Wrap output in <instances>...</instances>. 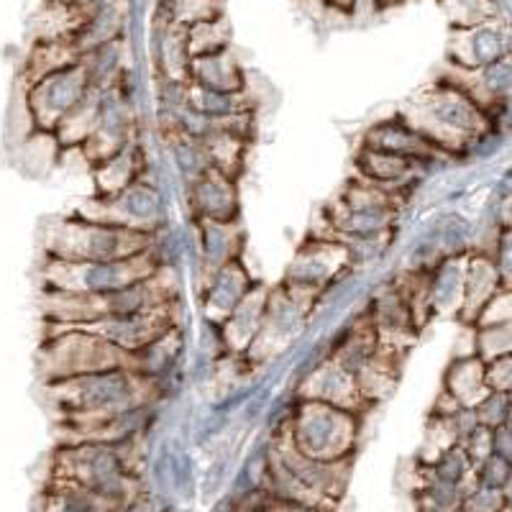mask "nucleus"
I'll use <instances>...</instances> for the list:
<instances>
[{
    "label": "nucleus",
    "mask_w": 512,
    "mask_h": 512,
    "mask_svg": "<svg viewBox=\"0 0 512 512\" xmlns=\"http://www.w3.org/2000/svg\"><path fill=\"white\" fill-rule=\"evenodd\" d=\"M405 203L408 198L354 177L320 210V228L310 233L344 244L359 269L392 251Z\"/></svg>",
    "instance_id": "obj_1"
},
{
    "label": "nucleus",
    "mask_w": 512,
    "mask_h": 512,
    "mask_svg": "<svg viewBox=\"0 0 512 512\" xmlns=\"http://www.w3.org/2000/svg\"><path fill=\"white\" fill-rule=\"evenodd\" d=\"M44 392L57 410L59 423L88 425L136 408V405L157 402L162 387L139 377L134 369L123 367L44 382Z\"/></svg>",
    "instance_id": "obj_2"
},
{
    "label": "nucleus",
    "mask_w": 512,
    "mask_h": 512,
    "mask_svg": "<svg viewBox=\"0 0 512 512\" xmlns=\"http://www.w3.org/2000/svg\"><path fill=\"white\" fill-rule=\"evenodd\" d=\"M397 116L454 162L469 157L472 146L492 128L487 113L477 103L443 80L420 90Z\"/></svg>",
    "instance_id": "obj_3"
},
{
    "label": "nucleus",
    "mask_w": 512,
    "mask_h": 512,
    "mask_svg": "<svg viewBox=\"0 0 512 512\" xmlns=\"http://www.w3.org/2000/svg\"><path fill=\"white\" fill-rule=\"evenodd\" d=\"M144 436L126 443H62L54 451L52 482L88 489L123 510L134 500V451Z\"/></svg>",
    "instance_id": "obj_4"
},
{
    "label": "nucleus",
    "mask_w": 512,
    "mask_h": 512,
    "mask_svg": "<svg viewBox=\"0 0 512 512\" xmlns=\"http://www.w3.org/2000/svg\"><path fill=\"white\" fill-rule=\"evenodd\" d=\"M180 274L175 267H159L149 280H141L111 295H59L41 292V318L44 326H85L111 315L139 313L154 305L180 300Z\"/></svg>",
    "instance_id": "obj_5"
},
{
    "label": "nucleus",
    "mask_w": 512,
    "mask_h": 512,
    "mask_svg": "<svg viewBox=\"0 0 512 512\" xmlns=\"http://www.w3.org/2000/svg\"><path fill=\"white\" fill-rule=\"evenodd\" d=\"M152 244L154 236L123 231L80 216L54 218L41 236L44 259H59V262H113V259L144 254L152 249Z\"/></svg>",
    "instance_id": "obj_6"
},
{
    "label": "nucleus",
    "mask_w": 512,
    "mask_h": 512,
    "mask_svg": "<svg viewBox=\"0 0 512 512\" xmlns=\"http://www.w3.org/2000/svg\"><path fill=\"white\" fill-rule=\"evenodd\" d=\"M159 264L157 251L113 259V262H59L44 259L41 264V292H59V295H111L126 290L141 280H149Z\"/></svg>",
    "instance_id": "obj_7"
},
{
    "label": "nucleus",
    "mask_w": 512,
    "mask_h": 512,
    "mask_svg": "<svg viewBox=\"0 0 512 512\" xmlns=\"http://www.w3.org/2000/svg\"><path fill=\"white\" fill-rule=\"evenodd\" d=\"M364 415L333 408L326 402L295 400L285 423L287 438L303 456L315 461H344L354 456Z\"/></svg>",
    "instance_id": "obj_8"
},
{
    "label": "nucleus",
    "mask_w": 512,
    "mask_h": 512,
    "mask_svg": "<svg viewBox=\"0 0 512 512\" xmlns=\"http://www.w3.org/2000/svg\"><path fill=\"white\" fill-rule=\"evenodd\" d=\"M318 300V292L303 290V287L282 285V282L269 287L262 331L241 359L246 367L254 372L269 361L290 354L300 344V338L308 333Z\"/></svg>",
    "instance_id": "obj_9"
},
{
    "label": "nucleus",
    "mask_w": 512,
    "mask_h": 512,
    "mask_svg": "<svg viewBox=\"0 0 512 512\" xmlns=\"http://www.w3.org/2000/svg\"><path fill=\"white\" fill-rule=\"evenodd\" d=\"M44 382L82 377L105 369H131V354L105 344L103 338L72 326H44V341L36 354Z\"/></svg>",
    "instance_id": "obj_10"
},
{
    "label": "nucleus",
    "mask_w": 512,
    "mask_h": 512,
    "mask_svg": "<svg viewBox=\"0 0 512 512\" xmlns=\"http://www.w3.org/2000/svg\"><path fill=\"white\" fill-rule=\"evenodd\" d=\"M72 216L123 228V231L146 233V236H157L169 223L162 192L149 180L136 182L111 198H95L93 195V198L82 200Z\"/></svg>",
    "instance_id": "obj_11"
},
{
    "label": "nucleus",
    "mask_w": 512,
    "mask_h": 512,
    "mask_svg": "<svg viewBox=\"0 0 512 512\" xmlns=\"http://www.w3.org/2000/svg\"><path fill=\"white\" fill-rule=\"evenodd\" d=\"M90 90H93V82H90L88 67L82 64V59L64 67V70L36 80L26 93V111H29L31 128L36 134L52 136L59 123L88 98Z\"/></svg>",
    "instance_id": "obj_12"
},
{
    "label": "nucleus",
    "mask_w": 512,
    "mask_h": 512,
    "mask_svg": "<svg viewBox=\"0 0 512 512\" xmlns=\"http://www.w3.org/2000/svg\"><path fill=\"white\" fill-rule=\"evenodd\" d=\"M175 326H185L182 297L180 300H172V303L139 310V313L111 315V318H100L93 320V323H85V326L72 328H82V331L103 338L105 344L116 346V349L126 351V354H134V351L144 349L146 344H152L154 338H159Z\"/></svg>",
    "instance_id": "obj_13"
},
{
    "label": "nucleus",
    "mask_w": 512,
    "mask_h": 512,
    "mask_svg": "<svg viewBox=\"0 0 512 512\" xmlns=\"http://www.w3.org/2000/svg\"><path fill=\"white\" fill-rule=\"evenodd\" d=\"M354 269V259L344 244L310 233L308 239L297 246L295 256L287 264L282 285L303 287V290L323 295L328 287L344 280L346 274L354 272Z\"/></svg>",
    "instance_id": "obj_14"
},
{
    "label": "nucleus",
    "mask_w": 512,
    "mask_h": 512,
    "mask_svg": "<svg viewBox=\"0 0 512 512\" xmlns=\"http://www.w3.org/2000/svg\"><path fill=\"white\" fill-rule=\"evenodd\" d=\"M361 313L369 320V326H372L374 336H377L379 349L392 356H400V359L408 356V351L413 349L415 338L420 333L413 326L408 305L400 297L397 287L392 285V280L379 285L369 295L367 308L361 310Z\"/></svg>",
    "instance_id": "obj_15"
},
{
    "label": "nucleus",
    "mask_w": 512,
    "mask_h": 512,
    "mask_svg": "<svg viewBox=\"0 0 512 512\" xmlns=\"http://www.w3.org/2000/svg\"><path fill=\"white\" fill-rule=\"evenodd\" d=\"M292 397L295 400L326 402V405L349 410V413L356 415H367L372 410L367 400L361 397L354 374L341 367L333 356H326L308 374L297 377L295 387H292Z\"/></svg>",
    "instance_id": "obj_16"
},
{
    "label": "nucleus",
    "mask_w": 512,
    "mask_h": 512,
    "mask_svg": "<svg viewBox=\"0 0 512 512\" xmlns=\"http://www.w3.org/2000/svg\"><path fill=\"white\" fill-rule=\"evenodd\" d=\"M364 149H374V152H387L397 154V157L413 159V162L423 164V167H446L454 159L443 154L436 144L425 139L420 131H415L410 123L402 121L400 116H392L387 121L374 123L372 128H367V134L361 139Z\"/></svg>",
    "instance_id": "obj_17"
},
{
    "label": "nucleus",
    "mask_w": 512,
    "mask_h": 512,
    "mask_svg": "<svg viewBox=\"0 0 512 512\" xmlns=\"http://www.w3.org/2000/svg\"><path fill=\"white\" fill-rule=\"evenodd\" d=\"M185 205L190 221H241L239 182L208 169L203 177L185 187Z\"/></svg>",
    "instance_id": "obj_18"
},
{
    "label": "nucleus",
    "mask_w": 512,
    "mask_h": 512,
    "mask_svg": "<svg viewBox=\"0 0 512 512\" xmlns=\"http://www.w3.org/2000/svg\"><path fill=\"white\" fill-rule=\"evenodd\" d=\"M195 231V287L208 280L216 269L241 259L246 249V233L241 221H190Z\"/></svg>",
    "instance_id": "obj_19"
},
{
    "label": "nucleus",
    "mask_w": 512,
    "mask_h": 512,
    "mask_svg": "<svg viewBox=\"0 0 512 512\" xmlns=\"http://www.w3.org/2000/svg\"><path fill=\"white\" fill-rule=\"evenodd\" d=\"M254 277L246 269L244 256L241 259H233L226 267L216 269L210 274L208 280H203L198 285V297H200V313H203V323L210 326H221L223 320L236 310V305L244 300L246 295L254 287Z\"/></svg>",
    "instance_id": "obj_20"
},
{
    "label": "nucleus",
    "mask_w": 512,
    "mask_h": 512,
    "mask_svg": "<svg viewBox=\"0 0 512 512\" xmlns=\"http://www.w3.org/2000/svg\"><path fill=\"white\" fill-rule=\"evenodd\" d=\"M354 164L356 172H359L356 175L359 180L382 187L387 192H395V195H402V198H410V192L431 172V169L413 162V159L387 152H374V149H364V146H359Z\"/></svg>",
    "instance_id": "obj_21"
},
{
    "label": "nucleus",
    "mask_w": 512,
    "mask_h": 512,
    "mask_svg": "<svg viewBox=\"0 0 512 512\" xmlns=\"http://www.w3.org/2000/svg\"><path fill=\"white\" fill-rule=\"evenodd\" d=\"M443 82L459 88L466 98L487 113V118L502 108H510V57L479 67V70L454 67V75L443 77Z\"/></svg>",
    "instance_id": "obj_22"
},
{
    "label": "nucleus",
    "mask_w": 512,
    "mask_h": 512,
    "mask_svg": "<svg viewBox=\"0 0 512 512\" xmlns=\"http://www.w3.org/2000/svg\"><path fill=\"white\" fill-rule=\"evenodd\" d=\"M448 57L459 70H479V67L510 57V36H507V29H500L492 21L469 26V29H456Z\"/></svg>",
    "instance_id": "obj_23"
},
{
    "label": "nucleus",
    "mask_w": 512,
    "mask_h": 512,
    "mask_svg": "<svg viewBox=\"0 0 512 512\" xmlns=\"http://www.w3.org/2000/svg\"><path fill=\"white\" fill-rule=\"evenodd\" d=\"M267 295L269 287L256 282V285L251 287L249 295H246L244 300L236 305V310L218 326V336H221L226 356H231V359H244L246 351L251 349V344H254L259 331H262Z\"/></svg>",
    "instance_id": "obj_24"
},
{
    "label": "nucleus",
    "mask_w": 512,
    "mask_h": 512,
    "mask_svg": "<svg viewBox=\"0 0 512 512\" xmlns=\"http://www.w3.org/2000/svg\"><path fill=\"white\" fill-rule=\"evenodd\" d=\"M146 169H149V157H146L144 144L139 139L131 141V144L123 146L121 152L111 154L108 159L90 167L95 198H111L126 187L146 180Z\"/></svg>",
    "instance_id": "obj_25"
},
{
    "label": "nucleus",
    "mask_w": 512,
    "mask_h": 512,
    "mask_svg": "<svg viewBox=\"0 0 512 512\" xmlns=\"http://www.w3.org/2000/svg\"><path fill=\"white\" fill-rule=\"evenodd\" d=\"M185 349H187L185 326L169 328L167 333L154 338L152 344H146L144 349L131 354V369H134L139 377L159 384V387L164 390V382L175 377L177 369H180Z\"/></svg>",
    "instance_id": "obj_26"
},
{
    "label": "nucleus",
    "mask_w": 512,
    "mask_h": 512,
    "mask_svg": "<svg viewBox=\"0 0 512 512\" xmlns=\"http://www.w3.org/2000/svg\"><path fill=\"white\" fill-rule=\"evenodd\" d=\"M502 287L500 274H497L495 264L489 259L487 251L472 249L466 254V272H464V300H461V310L456 315L461 326H469L477 320L479 310L497 295Z\"/></svg>",
    "instance_id": "obj_27"
},
{
    "label": "nucleus",
    "mask_w": 512,
    "mask_h": 512,
    "mask_svg": "<svg viewBox=\"0 0 512 512\" xmlns=\"http://www.w3.org/2000/svg\"><path fill=\"white\" fill-rule=\"evenodd\" d=\"M487 392L484 361L472 351L454 356L443 374L441 397H446L456 410H474L487 397Z\"/></svg>",
    "instance_id": "obj_28"
},
{
    "label": "nucleus",
    "mask_w": 512,
    "mask_h": 512,
    "mask_svg": "<svg viewBox=\"0 0 512 512\" xmlns=\"http://www.w3.org/2000/svg\"><path fill=\"white\" fill-rule=\"evenodd\" d=\"M466 254L446 256L428 269V303H431L433 318H456L459 315L461 300H464Z\"/></svg>",
    "instance_id": "obj_29"
},
{
    "label": "nucleus",
    "mask_w": 512,
    "mask_h": 512,
    "mask_svg": "<svg viewBox=\"0 0 512 512\" xmlns=\"http://www.w3.org/2000/svg\"><path fill=\"white\" fill-rule=\"evenodd\" d=\"M187 82L200 88L218 90V93H244L246 77L239 62L228 54V49L216 54L192 57L187 64Z\"/></svg>",
    "instance_id": "obj_30"
},
{
    "label": "nucleus",
    "mask_w": 512,
    "mask_h": 512,
    "mask_svg": "<svg viewBox=\"0 0 512 512\" xmlns=\"http://www.w3.org/2000/svg\"><path fill=\"white\" fill-rule=\"evenodd\" d=\"M185 103L187 108L205 118H213V121L254 113V100L249 98L246 90L244 93H218V90L200 88L192 82H185Z\"/></svg>",
    "instance_id": "obj_31"
},
{
    "label": "nucleus",
    "mask_w": 512,
    "mask_h": 512,
    "mask_svg": "<svg viewBox=\"0 0 512 512\" xmlns=\"http://www.w3.org/2000/svg\"><path fill=\"white\" fill-rule=\"evenodd\" d=\"M100 108H103V90L93 88L88 93V98L82 100L75 111L64 118V121L57 126V131L52 134L59 149H64V152L80 149V146L93 136L95 126H98Z\"/></svg>",
    "instance_id": "obj_32"
},
{
    "label": "nucleus",
    "mask_w": 512,
    "mask_h": 512,
    "mask_svg": "<svg viewBox=\"0 0 512 512\" xmlns=\"http://www.w3.org/2000/svg\"><path fill=\"white\" fill-rule=\"evenodd\" d=\"M200 141H203L205 154H208L210 169L239 182L246 169V154H249L251 141L241 139L231 131H216V134L205 136Z\"/></svg>",
    "instance_id": "obj_33"
},
{
    "label": "nucleus",
    "mask_w": 512,
    "mask_h": 512,
    "mask_svg": "<svg viewBox=\"0 0 512 512\" xmlns=\"http://www.w3.org/2000/svg\"><path fill=\"white\" fill-rule=\"evenodd\" d=\"M164 144H167L169 159H172V167H175L177 177H180L182 187L192 185V182L203 177L210 169L208 154H205V146L200 139H192L187 134H164Z\"/></svg>",
    "instance_id": "obj_34"
},
{
    "label": "nucleus",
    "mask_w": 512,
    "mask_h": 512,
    "mask_svg": "<svg viewBox=\"0 0 512 512\" xmlns=\"http://www.w3.org/2000/svg\"><path fill=\"white\" fill-rule=\"evenodd\" d=\"M44 512H121V507L88 489L52 482L44 495Z\"/></svg>",
    "instance_id": "obj_35"
},
{
    "label": "nucleus",
    "mask_w": 512,
    "mask_h": 512,
    "mask_svg": "<svg viewBox=\"0 0 512 512\" xmlns=\"http://www.w3.org/2000/svg\"><path fill=\"white\" fill-rule=\"evenodd\" d=\"M75 62H80V52L72 47V41H47V44L36 47L34 57L29 59V67H26L29 85H34L41 77L64 70V67H70Z\"/></svg>",
    "instance_id": "obj_36"
},
{
    "label": "nucleus",
    "mask_w": 512,
    "mask_h": 512,
    "mask_svg": "<svg viewBox=\"0 0 512 512\" xmlns=\"http://www.w3.org/2000/svg\"><path fill=\"white\" fill-rule=\"evenodd\" d=\"M474 331V349L472 354L479 356L484 364L512 356V323H500V326H482Z\"/></svg>",
    "instance_id": "obj_37"
},
{
    "label": "nucleus",
    "mask_w": 512,
    "mask_h": 512,
    "mask_svg": "<svg viewBox=\"0 0 512 512\" xmlns=\"http://www.w3.org/2000/svg\"><path fill=\"white\" fill-rule=\"evenodd\" d=\"M185 44L187 54L192 57H203V54L223 52L228 44V31L221 24V18L216 21H205V24L187 26L185 29Z\"/></svg>",
    "instance_id": "obj_38"
},
{
    "label": "nucleus",
    "mask_w": 512,
    "mask_h": 512,
    "mask_svg": "<svg viewBox=\"0 0 512 512\" xmlns=\"http://www.w3.org/2000/svg\"><path fill=\"white\" fill-rule=\"evenodd\" d=\"M474 415L487 431L507 425L512 420V392H487V397L474 408Z\"/></svg>",
    "instance_id": "obj_39"
},
{
    "label": "nucleus",
    "mask_w": 512,
    "mask_h": 512,
    "mask_svg": "<svg viewBox=\"0 0 512 512\" xmlns=\"http://www.w3.org/2000/svg\"><path fill=\"white\" fill-rule=\"evenodd\" d=\"M221 16L216 0H177L175 11H172V24L182 26H195L205 24V21H216Z\"/></svg>",
    "instance_id": "obj_40"
},
{
    "label": "nucleus",
    "mask_w": 512,
    "mask_h": 512,
    "mask_svg": "<svg viewBox=\"0 0 512 512\" xmlns=\"http://www.w3.org/2000/svg\"><path fill=\"white\" fill-rule=\"evenodd\" d=\"M510 477L512 461L495 454H489L487 459L474 469V484H482V487L487 489H500V492H507V489H510Z\"/></svg>",
    "instance_id": "obj_41"
},
{
    "label": "nucleus",
    "mask_w": 512,
    "mask_h": 512,
    "mask_svg": "<svg viewBox=\"0 0 512 512\" xmlns=\"http://www.w3.org/2000/svg\"><path fill=\"white\" fill-rule=\"evenodd\" d=\"M487 254L492 264H495L497 274H500L502 287L512 290V228H502L497 233L492 244L487 246Z\"/></svg>",
    "instance_id": "obj_42"
},
{
    "label": "nucleus",
    "mask_w": 512,
    "mask_h": 512,
    "mask_svg": "<svg viewBox=\"0 0 512 512\" xmlns=\"http://www.w3.org/2000/svg\"><path fill=\"white\" fill-rule=\"evenodd\" d=\"M500 323H512V290H500L482 310L472 328L482 326H500Z\"/></svg>",
    "instance_id": "obj_43"
},
{
    "label": "nucleus",
    "mask_w": 512,
    "mask_h": 512,
    "mask_svg": "<svg viewBox=\"0 0 512 512\" xmlns=\"http://www.w3.org/2000/svg\"><path fill=\"white\" fill-rule=\"evenodd\" d=\"M484 382L489 392H512V356L484 364Z\"/></svg>",
    "instance_id": "obj_44"
},
{
    "label": "nucleus",
    "mask_w": 512,
    "mask_h": 512,
    "mask_svg": "<svg viewBox=\"0 0 512 512\" xmlns=\"http://www.w3.org/2000/svg\"><path fill=\"white\" fill-rule=\"evenodd\" d=\"M492 436V454L502 456V459L512 461V433H510V423L500 425L495 431H489Z\"/></svg>",
    "instance_id": "obj_45"
},
{
    "label": "nucleus",
    "mask_w": 512,
    "mask_h": 512,
    "mask_svg": "<svg viewBox=\"0 0 512 512\" xmlns=\"http://www.w3.org/2000/svg\"><path fill=\"white\" fill-rule=\"evenodd\" d=\"M497 512H510V505H505L502 510H497Z\"/></svg>",
    "instance_id": "obj_46"
}]
</instances>
